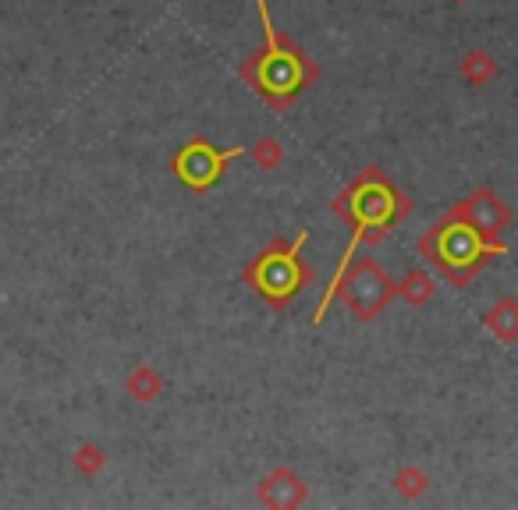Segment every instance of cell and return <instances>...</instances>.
<instances>
[{
    "mask_svg": "<svg viewBox=\"0 0 518 510\" xmlns=\"http://www.w3.org/2000/svg\"><path fill=\"white\" fill-rule=\"evenodd\" d=\"M409 213H412V199L391 185V178H387L384 170L380 167L359 170V174L334 195V217L352 227V238H348L345 252H341L338 270H334L330 284L355 263V252H359L362 245H380V241L391 234V227L398 224L401 217H409Z\"/></svg>",
    "mask_w": 518,
    "mask_h": 510,
    "instance_id": "obj_1",
    "label": "cell"
},
{
    "mask_svg": "<svg viewBox=\"0 0 518 510\" xmlns=\"http://www.w3.org/2000/svg\"><path fill=\"white\" fill-rule=\"evenodd\" d=\"M252 4H256L259 25H263V50H252V54L245 57L242 78L270 110L284 114V110L295 107L299 96L320 78V68H316V61H309L291 39H284L281 32L274 29L270 0H252Z\"/></svg>",
    "mask_w": 518,
    "mask_h": 510,
    "instance_id": "obj_2",
    "label": "cell"
},
{
    "mask_svg": "<svg viewBox=\"0 0 518 510\" xmlns=\"http://www.w3.org/2000/svg\"><path fill=\"white\" fill-rule=\"evenodd\" d=\"M508 245L504 241H490L476 231V227L462 224V220L440 217L430 231L419 238V255L430 259L433 270L448 280L451 287H469L476 273L494 259L504 255Z\"/></svg>",
    "mask_w": 518,
    "mask_h": 510,
    "instance_id": "obj_3",
    "label": "cell"
},
{
    "mask_svg": "<svg viewBox=\"0 0 518 510\" xmlns=\"http://www.w3.org/2000/svg\"><path fill=\"white\" fill-rule=\"evenodd\" d=\"M309 241V231H299L295 238H274L259 255H252L242 270V284L256 294L259 302H267L274 312L291 309V302L306 291L309 266L302 259V248Z\"/></svg>",
    "mask_w": 518,
    "mask_h": 510,
    "instance_id": "obj_4",
    "label": "cell"
},
{
    "mask_svg": "<svg viewBox=\"0 0 518 510\" xmlns=\"http://www.w3.org/2000/svg\"><path fill=\"white\" fill-rule=\"evenodd\" d=\"M394 298H398V280L387 277V270L373 255H369V259H355V263L323 291L320 305H316L313 326H320L323 319H327L334 302L345 305L359 323H373L377 316H384V309Z\"/></svg>",
    "mask_w": 518,
    "mask_h": 510,
    "instance_id": "obj_5",
    "label": "cell"
},
{
    "mask_svg": "<svg viewBox=\"0 0 518 510\" xmlns=\"http://www.w3.org/2000/svg\"><path fill=\"white\" fill-rule=\"evenodd\" d=\"M249 149H213L206 139H189L171 156V174L189 188V192H210L220 185L231 160L245 156Z\"/></svg>",
    "mask_w": 518,
    "mask_h": 510,
    "instance_id": "obj_6",
    "label": "cell"
},
{
    "mask_svg": "<svg viewBox=\"0 0 518 510\" xmlns=\"http://www.w3.org/2000/svg\"><path fill=\"white\" fill-rule=\"evenodd\" d=\"M444 217L476 227V231L490 241H501L504 227L511 224V209H508V202H501V195L494 192V185H479V188H472L465 199H458Z\"/></svg>",
    "mask_w": 518,
    "mask_h": 510,
    "instance_id": "obj_7",
    "label": "cell"
},
{
    "mask_svg": "<svg viewBox=\"0 0 518 510\" xmlns=\"http://www.w3.org/2000/svg\"><path fill=\"white\" fill-rule=\"evenodd\" d=\"M256 500L263 503V507H270V510H295V507H302V503L309 500V486H306V479L295 472V468L281 464V468H274L270 475L259 479Z\"/></svg>",
    "mask_w": 518,
    "mask_h": 510,
    "instance_id": "obj_8",
    "label": "cell"
},
{
    "mask_svg": "<svg viewBox=\"0 0 518 510\" xmlns=\"http://www.w3.org/2000/svg\"><path fill=\"white\" fill-rule=\"evenodd\" d=\"M483 326H487L501 344H518V298H511V294L497 298V302L483 312Z\"/></svg>",
    "mask_w": 518,
    "mask_h": 510,
    "instance_id": "obj_9",
    "label": "cell"
},
{
    "mask_svg": "<svg viewBox=\"0 0 518 510\" xmlns=\"http://www.w3.org/2000/svg\"><path fill=\"white\" fill-rule=\"evenodd\" d=\"M458 75H462L472 89H483V85H490L497 75H501V64H497V57L490 54V50L472 47V50H465L462 61H458Z\"/></svg>",
    "mask_w": 518,
    "mask_h": 510,
    "instance_id": "obj_10",
    "label": "cell"
},
{
    "mask_svg": "<svg viewBox=\"0 0 518 510\" xmlns=\"http://www.w3.org/2000/svg\"><path fill=\"white\" fill-rule=\"evenodd\" d=\"M164 376H160L153 365H135L125 379V394L132 397L135 404H157L164 397Z\"/></svg>",
    "mask_w": 518,
    "mask_h": 510,
    "instance_id": "obj_11",
    "label": "cell"
},
{
    "mask_svg": "<svg viewBox=\"0 0 518 510\" xmlns=\"http://www.w3.org/2000/svg\"><path fill=\"white\" fill-rule=\"evenodd\" d=\"M433 291H437V284H433V277L426 270H409L405 277L398 280V298L405 305H412V309L430 305Z\"/></svg>",
    "mask_w": 518,
    "mask_h": 510,
    "instance_id": "obj_12",
    "label": "cell"
},
{
    "mask_svg": "<svg viewBox=\"0 0 518 510\" xmlns=\"http://www.w3.org/2000/svg\"><path fill=\"white\" fill-rule=\"evenodd\" d=\"M71 468H75V475H79V479L93 482L96 475L107 468V450H103L100 443H93V440L79 443V447H75V454H71Z\"/></svg>",
    "mask_w": 518,
    "mask_h": 510,
    "instance_id": "obj_13",
    "label": "cell"
},
{
    "mask_svg": "<svg viewBox=\"0 0 518 510\" xmlns=\"http://www.w3.org/2000/svg\"><path fill=\"white\" fill-rule=\"evenodd\" d=\"M394 489H398L401 500H423L426 489H430V475L419 468V464H401L398 475H394Z\"/></svg>",
    "mask_w": 518,
    "mask_h": 510,
    "instance_id": "obj_14",
    "label": "cell"
},
{
    "mask_svg": "<svg viewBox=\"0 0 518 510\" xmlns=\"http://www.w3.org/2000/svg\"><path fill=\"white\" fill-rule=\"evenodd\" d=\"M245 156H249V160L256 163L259 170H277V167L284 163V146H281L277 139H270V135H267V139L252 142L249 153H245Z\"/></svg>",
    "mask_w": 518,
    "mask_h": 510,
    "instance_id": "obj_15",
    "label": "cell"
},
{
    "mask_svg": "<svg viewBox=\"0 0 518 510\" xmlns=\"http://www.w3.org/2000/svg\"><path fill=\"white\" fill-rule=\"evenodd\" d=\"M448 4H455V8H458V4H469V0H448Z\"/></svg>",
    "mask_w": 518,
    "mask_h": 510,
    "instance_id": "obj_16",
    "label": "cell"
}]
</instances>
